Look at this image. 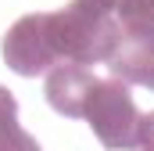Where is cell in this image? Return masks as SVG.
I'll return each mask as SVG.
<instances>
[{
    "label": "cell",
    "instance_id": "cell-1",
    "mask_svg": "<svg viewBox=\"0 0 154 151\" xmlns=\"http://www.w3.org/2000/svg\"><path fill=\"white\" fill-rule=\"evenodd\" d=\"M82 119L90 122V130L97 133V140L108 151L136 148L140 112H136V101L129 94V83H122L118 76H108V79L93 83V90L86 97V108H82Z\"/></svg>",
    "mask_w": 154,
    "mask_h": 151
},
{
    "label": "cell",
    "instance_id": "cell-2",
    "mask_svg": "<svg viewBox=\"0 0 154 151\" xmlns=\"http://www.w3.org/2000/svg\"><path fill=\"white\" fill-rule=\"evenodd\" d=\"M4 65L18 76H47L50 69L61 65L54 54V43H50L47 11L18 18L4 33Z\"/></svg>",
    "mask_w": 154,
    "mask_h": 151
},
{
    "label": "cell",
    "instance_id": "cell-3",
    "mask_svg": "<svg viewBox=\"0 0 154 151\" xmlns=\"http://www.w3.org/2000/svg\"><path fill=\"white\" fill-rule=\"evenodd\" d=\"M97 76L90 72L86 65H75V61H65L57 69H50L47 79H43V97L54 112L68 115V119H82V108H86V97L93 90Z\"/></svg>",
    "mask_w": 154,
    "mask_h": 151
},
{
    "label": "cell",
    "instance_id": "cell-4",
    "mask_svg": "<svg viewBox=\"0 0 154 151\" xmlns=\"http://www.w3.org/2000/svg\"><path fill=\"white\" fill-rule=\"evenodd\" d=\"M108 65L122 83L154 90V33H122Z\"/></svg>",
    "mask_w": 154,
    "mask_h": 151
},
{
    "label": "cell",
    "instance_id": "cell-5",
    "mask_svg": "<svg viewBox=\"0 0 154 151\" xmlns=\"http://www.w3.org/2000/svg\"><path fill=\"white\" fill-rule=\"evenodd\" d=\"M0 151H39L36 137L22 130L18 101L7 86H0Z\"/></svg>",
    "mask_w": 154,
    "mask_h": 151
},
{
    "label": "cell",
    "instance_id": "cell-6",
    "mask_svg": "<svg viewBox=\"0 0 154 151\" xmlns=\"http://www.w3.org/2000/svg\"><path fill=\"white\" fill-rule=\"evenodd\" d=\"M115 18L122 33H154V0H122Z\"/></svg>",
    "mask_w": 154,
    "mask_h": 151
},
{
    "label": "cell",
    "instance_id": "cell-7",
    "mask_svg": "<svg viewBox=\"0 0 154 151\" xmlns=\"http://www.w3.org/2000/svg\"><path fill=\"white\" fill-rule=\"evenodd\" d=\"M136 148H140V151H154V112L140 115V130H136Z\"/></svg>",
    "mask_w": 154,
    "mask_h": 151
},
{
    "label": "cell",
    "instance_id": "cell-8",
    "mask_svg": "<svg viewBox=\"0 0 154 151\" xmlns=\"http://www.w3.org/2000/svg\"><path fill=\"white\" fill-rule=\"evenodd\" d=\"M75 4H82V7H90V11H100V14H115L122 0H75Z\"/></svg>",
    "mask_w": 154,
    "mask_h": 151
}]
</instances>
